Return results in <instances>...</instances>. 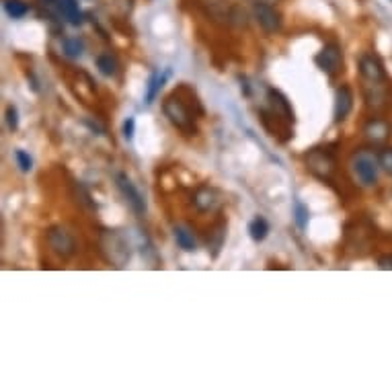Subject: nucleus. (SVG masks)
Masks as SVG:
<instances>
[{
	"mask_svg": "<svg viewBox=\"0 0 392 392\" xmlns=\"http://www.w3.org/2000/svg\"><path fill=\"white\" fill-rule=\"evenodd\" d=\"M248 235L255 242H263L267 235H269V224L265 218H255L251 224H248Z\"/></svg>",
	"mask_w": 392,
	"mask_h": 392,
	"instance_id": "obj_18",
	"label": "nucleus"
},
{
	"mask_svg": "<svg viewBox=\"0 0 392 392\" xmlns=\"http://www.w3.org/2000/svg\"><path fill=\"white\" fill-rule=\"evenodd\" d=\"M170 77V70H164V72H155L150 80H148V88H146V105H153L157 101L160 88L164 86V82Z\"/></svg>",
	"mask_w": 392,
	"mask_h": 392,
	"instance_id": "obj_15",
	"label": "nucleus"
},
{
	"mask_svg": "<svg viewBox=\"0 0 392 392\" xmlns=\"http://www.w3.org/2000/svg\"><path fill=\"white\" fill-rule=\"evenodd\" d=\"M267 103L271 107V113L275 117H282L288 124H294V109L290 105V101L286 99V95L277 88H269L267 90Z\"/></svg>",
	"mask_w": 392,
	"mask_h": 392,
	"instance_id": "obj_9",
	"label": "nucleus"
},
{
	"mask_svg": "<svg viewBox=\"0 0 392 392\" xmlns=\"http://www.w3.org/2000/svg\"><path fill=\"white\" fill-rule=\"evenodd\" d=\"M253 14L257 19V23L261 25V29L265 33H277L282 29V14L265 2H255L253 6Z\"/></svg>",
	"mask_w": 392,
	"mask_h": 392,
	"instance_id": "obj_8",
	"label": "nucleus"
},
{
	"mask_svg": "<svg viewBox=\"0 0 392 392\" xmlns=\"http://www.w3.org/2000/svg\"><path fill=\"white\" fill-rule=\"evenodd\" d=\"M115 183H117V189L121 191V195L126 197V202L132 206V210L136 212V214H146V199H144V195L138 191V187L134 185V181L128 177V175H124V173H119L117 177H115Z\"/></svg>",
	"mask_w": 392,
	"mask_h": 392,
	"instance_id": "obj_7",
	"label": "nucleus"
},
{
	"mask_svg": "<svg viewBox=\"0 0 392 392\" xmlns=\"http://www.w3.org/2000/svg\"><path fill=\"white\" fill-rule=\"evenodd\" d=\"M4 10L12 19H23L29 12V6L23 0H4Z\"/></svg>",
	"mask_w": 392,
	"mask_h": 392,
	"instance_id": "obj_19",
	"label": "nucleus"
},
{
	"mask_svg": "<svg viewBox=\"0 0 392 392\" xmlns=\"http://www.w3.org/2000/svg\"><path fill=\"white\" fill-rule=\"evenodd\" d=\"M58 8L60 12L68 19L70 25H80L82 23V12L79 8V0H58Z\"/></svg>",
	"mask_w": 392,
	"mask_h": 392,
	"instance_id": "obj_16",
	"label": "nucleus"
},
{
	"mask_svg": "<svg viewBox=\"0 0 392 392\" xmlns=\"http://www.w3.org/2000/svg\"><path fill=\"white\" fill-rule=\"evenodd\" d=\"M364 134L370 142H384L389 136H391V124L380 119V117H372L366 128H364Z\"/></svg>",
	"mask_w": 392,
	"mask_h": 392,
	"instance_id": "obj_13",
	"label": "nucleus"
},
{
	"mask_svg": "<svg viewBox=\"0 0 392 392\" xmlns=\"http://www.w3.org/2000/svg\"><path fill=\"white\" fill-rule=\"evenodd\" d=\"M14 158H17V164H19V168L23 170V173H29L31 168H33V160H31V157L25 153V150H17L14 153Z\"/></svg>",
	"mask_w": 392,
	"mask_h": 392,
	"instance_id": "obj_22",
	"label": "nucleus"
},
{
	"mask_svg": "<svg viewBox=\"0 0 392 392\" xmlns=\"http://www.w3.org/2000/svg\"><path fill=\"white\" fill-rule=\"evenodd\" d=\"M308 208L302 204V202H296V206H294V218H296V226L300 228V231H306V226H308Z\"/></svg>",
	"mask_w": 392,
	"mask_h": 392,
	"instance_id": "obj_21",
	"label": "nucleus"
},
{
	"mask_svg": "<svg viewBox=\"0 0 392 392\" xmlns=\"http://www.w3.org/2000/svg\"><path fill=\"white\" fill-rule=\"evenodd\" d=\"M134 132H136V119H134V117H128V119L124 121V138H126L128 142H132V140H134Z\"/></svg>",
	"mask_w": 392,
	"mask_h": 392,
	"instance_id": "obj_25",
	"label": "nucleus"
},
{
	"mask_svg": "<svg viewBox=\"0 0 392 392\" xmlns=\"http://www.w3.org/2000/svg\"><path fill=\"white\" fill-rule=\"evenodd\" d=\"M378 265H380V269H392V257H380Z\"/></svg>",
	"mask_w": 392,
	"mask_h": 392,
	"instance_id": "obj_26",
	"label": "nucleus"
},
{
	"mask_svg": "<svg viewBox=\"0 0 392 392\" xmlns=\"http://www.w3.org/2000/svg\"><path fill=\"white\" fill-rule=\"evenodd\" d=\"M101 251L105 259L115 267H126L132 259V246L128 238L117 231H103L99 236Z\"/></svg>",
	"mask_w": 392,
	"mask_h": 392,
	"instance_id": "obj_1",
	"label": "nucleus"
},
{
	"mask_svg": "<svg viewBox=\"0 0 392 392\" xmlns=\"http://www.w3.org/2000/svg\"><path fill=\"white\" fill-rule=\"evenodd\" d=\"M378 158H380V166H382L389 175H392V148H384V150H380Z\"/></svg>",
	"mask_w": 392,
	"mask_h": 392,
	"instance_id": "obj_24",
	"label": "nucleus"
},
{
	"mask_svg": "<svg viewBox=\"0 0 392 392\" xmlns=\"http://www.w3.org/2000/svg\"><path fill=\"white\" fill-rule=\"evenodd\" d=\"M97 68L103 77H115L117 75V60L111 54L97 56Z\"/></svg>",
	"mask_w": 392,
	"mask_h": 392,
	"instance_id": "obj_17",
	"label": "nucleus"
},
{
	"mask_svg": "<svg viewBox=\"0 0 392 392\" xmlns=\"http://www.w3.org/2000/svg\"><path fill=\"white\" fill-rule=\"evenodd\" d=\"M253 2H265V4H271V2H277V0H253Z\"/></svg>",
	"mask_w": 392,
	"mask_h": 392,
	"instance_id": "obj_27",
	"label": "nucleus"
},
{
	"mask_svg": "<svg viewBox=\"0 0 392 392\" xmlns=\"http://www.w3.org/2000/svg\"><path fill=\"white\" fill-rule=\"evenodd\" d=\"M173 235H175L177 244H179L183 251H187V253L195 251L197 240H195V235H193V231H191L189 226H185V224H177V226L173 228Z\"/></svg>",
	"mask_w": 392,
	"mask_h": 392,
	"instance_id": "obj_14",
	"label": "nucleus"
},
{
	"mask_svg": "<svg viewBox=\"0 0 392 392\" xmlns=\"http://www.w3.org/2000/svg\"><path fill=\"white\" fill-rule=\"evenodd\" d=\"M306 166H308V170L313 173L314 177H318L322 181H329L333 177V173H335L337 162H335V157H333L331 150L314 148L306 155Z\"/></svg>",
	"mask_w": 392,
	"mask_h": 392,
	"instance_id": "obj_4",
	"label": "nucleus"
},
{
	"mask_svg": "<svg viewBox=\"0 0 392 392\" xmlns=\"http://www.w3.org/2000/svg\"><path fill=\"white\" fill-rule=\"evenodd\" d=\"M351 168L362 185L374 187L378 183V170H380V158L370 150H360L351 158Z\"/></svg>",
	"mask_w": 392,
	"mask_h": 392,
	"instance_id": "obj_3",
	"label": "nucleus"
},
{
	"mask_svg": "<svg viewBox=\"0 0 392 392\" xmlns=\"http://www.w3.org/2000/svg\"><path fill=\"white\" fill-rule=\"evenodd\" d=\"M162 111H164V115H166V119L179 130V132H183L185 136H195V132H197V126H195V115L185 107V103L177 97V92L175 95H170L164 103H162Z\"/></svg>",
	"mask_w": 392,
	"mask_h": 392,
	"instance_id": "obj_2",
	"label": "nucleus"
},
{
	"mask_svg": "<svg viewBox=\"0 0 392 392\" xmlns=\"http://www.w3.org/2000/svg\"><path fill=\"white\" fill-rule=\"evenodd\" d=\"M64 54L68 58H80L84 54V41L79 37H68L64 39Z\"/></svg>",
	"mask_w": 392,
	"mask_h": 392,
	"instance_id": "obj_20",
	"label": "nucleus"
},
{
	"mask_svg": "<svg viewBox=\"0 0 392 392\" xmlns=\"http://www.w3.org/2000/svg\"><path fill=\"white\" fill-rule=\"evenodd\" d=\"M193 204H195L197 212L208 214V212H214V210L220 208L222 197H220V193H218L214 187H206V185H204V187H199V189L195 191V195H193Z\"/></svg>",
	"mask_w": 392,
	"mask_h": 392,
	"instance_id": "obj_11",
	"label": "nucleus"
},
{
	"mask_svg": "<svg viewBox=\"0 0 392 392\" xmlns=\"http://www.w3.org/2000/svg\"><path fill=\"white\" fill-rule=\"evenodd\" d=\"M48 244H50V248H52L56 255H60L62 259H68V257H72V255L77 253V242H75V238H72V235H70L66 228H62V226H52V228L48 231Z\"/></svg>",
	"mask_w": 392,
	"mask_h": 392,
	"instance_id": "obj_6",
	"label": "nucleus"
},
{
	"mask_svg": "<svg viewBox=\"0 0 392 392\" xmlns=\"http://www.w3.org/2000/svg\"><path fill=\"white\" fill-rule=\"evenodd\" d=\"M6 126H8L10 132H14V130L19 128V111H17V107H12V105L6 109Z\"/></svg>",
	"mask_w": 392,
	"mask_h": 392,
	"instance_id": "obj_23",
	"label": "nucleus"
},
{
	"mask_svg": "<svg viewBox=\"0 0 392 392\" xmlns=\"http://www.w3.org/2000/svg\"><path fill=\"white\" fill-rule=\"evenodd\" d=\"M353 109V92L349 86H341L337 88V95H335V121L341 124L347 119V115L351 113Z\"/></svg>",
	"mask_w": 392,
	"mask_h": 392,
	"instance_id": "obj_12",
	"label": "nucleus"
},
{
	"mask_svg": "<svg viewBox=\"0 0 392 392\" xmlns=\"http://www.w3.org/2000/svg\"><path fill=\"white\" fill-rule=\"evenodd\" d=\"M360 75L368 82H384L386 80V70L384 64L380 62L378 56L374 54H364L360 58Z\"/></svg>",
	"mask_w": 392,
	"mask_h": 392,
	"instance_id": "obj_10",
	"label": "nucleus"
},
{
	"mask_svg": "<svg viewBox=\"0 0 392 392\" xmlns=\"http://www.w3.org/2000/svg\"><path fill=\"white\" fill-rule=\"evenodd\" d=\"M314 64L324 72V75H337L343 66V52L339 48V43H326L316 56H314Z\"/></svg>",
	"mask_w": 392,
	"mask_h": 392,
	"instance_id": "obj_5",
	"label": "nucleus"
}]
</instances>
